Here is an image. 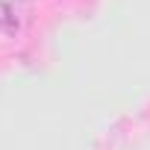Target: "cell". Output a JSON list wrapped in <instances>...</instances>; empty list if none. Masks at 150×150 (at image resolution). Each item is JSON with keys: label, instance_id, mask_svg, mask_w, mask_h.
<instances>
[{"label": "cell", "instance_id": "cell-1", "mask_svg": "<svg viewBox=\"0 0 150 150\" xmlns=\"http://www.w3.org/2000/svg\"><path fill=\"white\" fill-rule=\"evenodd\" d=\"M0 30H3V33H15L18 30V21H15L9 3H0Z\"/></svg>", "mask_w": 150, "mask_h": 150}]
</instances>
